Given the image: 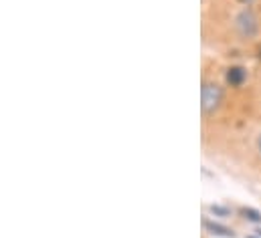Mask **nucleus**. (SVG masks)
I'll use <instances>...</instances> for the list:
<instances>
[{
	"label": "nucleus",
	"mask_w": 261,
	"mask_h": 238,
	"mask_svg": "<svg viewBox=\"0 0 261 238\" xmlns=\"http://www.w3.org/2000/svg\"><path fill=\"white\" fill-rule=\"evenodd\" d=\"M208 212L215 214V216H219V218H229L231 216V210L227 206H219V204H211L208 206Z\"/></svg>",
	"instance_id": "obj_6"
},
{
	"label": "nucleus",
	"mask_w": 261,
	"mask_h": 238,
	"mask_svg": "<svg viewBox=\"0 0 261 238\" xmlns=\"http://www.w3.org/2000/svg\"><path fill=\"white\" fill-rule=\"evenodd\" d=\"M247 238H261L259 234H257V236H255V234H251V236H247Z\"/></svg>",
	"instance_id": "obj_9"
},
{
	"label": "nucleus",
	"mask_w": 261,
	"mask_h": 238,
	"mask_svg": "<svg viewBox=\"0 0 261 238\" xmlns=\"http://www.w3.org/2000/svg\"><path fill=\"white\" fill-rule=\"evenodd\" d=\"M202 226H204V230H206L208 234H213V236L235 238V232H233L231 228H227V226H223V224H219V222H213V220H208V218L202 220Z\"/></svg>",
	"instance_id": "obj_4"
},
{
	"label": "nucleus",
	"mask_w": 261,
	"mask_h": 238,
	"mask_svg": "<svg viewBox=\"0 0 261 238\" xmlns=\"http://www.w3.org/2000/svg\"><path fill=\"white\" fill-rule=\"evenodd\" d=\"M225 81H227L231 87H241V85L247 81V69L241 67V65L229 67L227 73H225Z\"/></svg>",
	"instance_id": "obj_3"
},
{
	"label": "nucleus",
	"mask_w": 261,
	"mask_h": 238,
	"mask_svg": "<svg viewBox=\"0 0 261 238\" xmlns=\"http://www.w3.org/2000/svg\"><path fill=\"white\" fill-rule=\"evenodd\" d=\"M241 2H243V4H245V6H251V4H253V2H255V0H241Z\"/></svg>",
	"instance_id": "obj_8"
},
{
	"label": "nucleus",
	"mask_w": 261,
	"mask_h": 238,
	"mask_svg": "<svg viewBox=\"0 0 261 238\" xmlns=\"http://www.w3.org/2000/svg\"><path fill=\"white\" fill-rule=\"evenodd\" d=\"M225 101V89L217 81H204L200 89V111L204 117L215 115Z\"/></svg>",
	"instance_id": "obj_1"
},
{
	"label": "nucleus",
	"mask_w": 261,
	"mask_h": 238,
	"mask_svg": "<svg viewBox=\"0 0 261 238\" xmlns=\"http://www.w3.org/2000/svg\"><path fill=\"white\" fill-rule=\"evenodd\" d=\"M233 26H235V33L239 35V39H243V41H253L259 37V18L251 6H243L235 14Z\"/></svg>",
	"instance_id": "obj_2"
},
{
	"label": "nucleus",
	"mask_w": 261,
	"mask_h": 238,
	"mask_svg": "<svg viewBox=\"0 0 261 238\" xmlns=\"http://www.w3.org/2000/svg\"><path fill=\"white\" fill-rule=\"evenodd\" d=\"M239 214H241V218H245L247 222L261 224V212L259 210H255V208H251V206H243V208L239 210Z\"/></svg>",
	"instance_id": "obj_5"
},
{
	"label": "nucleus",
	"mask_w": 261,
	"mask_h": 238,
	"mask_svg": "<svg viewBox=\"0 0 261 238\" xmlns=\"http://www.w3.org/2000/svg\"><path fill=\"white\" fill-rule=\"evenodd\" d=\"M257 152H259V156H261V133H259V137H257Z\"/></svg>",
	"instance_id": "obj_7"
}]
</instances>
